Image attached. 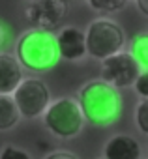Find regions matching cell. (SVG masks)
<instances>
[{
	"label": "cell",
	"instance_id": "obj_5",
	"mask_svg": "<svg viewBox=\"0 0 148 159\" xmlns=\"http://www.w3.org/2000/svg\"><path fill=\"white\" fill-rule=\"evenodd\" d=\"M13 103L21 116L38 118L45 112L51 103L49 88L38 79H23L21 84L13 90Z\"/></svg>",
	"mask_w": 148,
	"mask_h": 159
},
{
	"label": "cell",
	"instance_id": "obj_2",
	"mask_svg": "<svg viewBox=\"0 0 148 159\" xmlns=\"http://www.w3.org/2000/svg\"><path fill=\"white\" fill-rule=\"evenodd\" d=\"M17 62L34 73H45L58 64V47L54 34L39 28L26 30L17 41Z\"/></svg>",
	"mask_w": 148,
	"mask_h": 159
},
{
	"label": "cell",
	"instance_id": "obj_1",
	"mask_svg": "<svg viewBox=\"0 0 148 159\" xmlns=\"http://www.w3.org/2000/svg\"><path fill=\"white\" fill-rule=\"evenodd\" d=\"M75 101L81 109L83 120L96 127L113 125L120 118L124 109V101L118 90L103 83L101 79L86 83L79 90V98Z\"/></svg>",
	"mask_w": 148,
	"mask_h": 159
},
{
	"label": "cell",
	"instance_id": "obj_11",
	"mask_svg": "<svg viewBox=\"0 0 148 159\" xmlns=\"http://www.w3.org/2000/svg\"><path fill=\"white\" fill-rule=\"evenodd\" d=\"M21 120V114L13 103L12 96H0V131L15 127Z\"/></svg>",
	"mask_w": 148,
	"mask_h": 159
},
{
	"label": "cell",
	"instance_id": "obj_9",
	"mask_svg": "<svg viewBox=\"0 0 148 159\" xmlns=\"http://www.w3.org/2000/svg\"><path fill=\"white\" fill-rule=\"evenodd\" d=\"M23 81V67L17 58L8 52H0V96H10Z\"/></svg>",
	"mask_w": 148,
	"mask_h": 159
},
{
	"label": "cell",
	"instance_id": "obj_20",
	"mask_svg": "<svg viewBox=\"0 0 148 159\" xmlns=\"http://www.w3.org/2000/svg\"><path fill=\"white\" fill-rule=\"evenodd\" d=\"M30 2H38V0H30Z\"/></svg>",
	"mask_w": 148,
	"mask_h": 159
},
{
	"label": "cell",
	"instance_id": "obj_17",
	"mask_svg": "<svg viewBox=\"0 0 148 159\" xmlns=\"http://www.w3.org/2000/svg\"><path fill=\"white\" fill-rule=\"evenodd\" d=\"M12 41V26L0 19V51H2L8 43Z\"/></svg>",
	"mask_w": 148,
	"mask_h": 159
},
{
	"label": "cell",
	"instance_id": "obj_3",
	"mask_svg": "<svg viewBox=\"0 0 148 159\" xmlns=\"http://www.w3.org/2000/svg\"><path fill=\"white\" fill-rule=\"evenodd\" d=\"M43 124L53 135L60 139H71L81 133L85 120L75 99L62 98L49 103L43 112Z\"/></svg>",
	"mask_w": 148,
	"mask_h": 159
},
{
	"label": "cell",
	"instance_id": "obj_7",
	"mask_svg": "<svg viewBox=\"0 0 148 159\" xmlns=\"http://www.w3.org/2000/svg\"><path fill=\"white\" fill-rule=\"evenodd\" d=\"M66 13H67L66 0H38V2H32L25 11L26 19L34 25V28L47 32L56 28L64 21Z\"/></svg>",
	"mask_w": 148,
	"mask_h": 159
},
{
	"label": "cell",
	"instance_id": "obj_13",
	"mask_svg": "<svg viewBox=\"0 0 148 159\" xmlns=\"http://www.w3.org/2000/svg\"><path fill=\"white\" fill-rule=\"evenodd\" d=\"M86 2L90 4L92 10L96 11H101V13H114L118 10H122L127 0H86Z\"/></svg>",
	"mask_w": 148,
	"mask_h": 159
},
{
	"label": "cell",
	"instance_id": "obj_14",
	"mask_svg": "<svg viewBox=\"0 0 148 159\" xmlns=\"http://www.w3.org/2000/svg\"><path fill=\"white\" fill-rule=\"evenodd\" d=\"M135 120H137V125H139L141 133H142V135H148V99H142V101L137 105Z\"/></svg>",
	"mask_w": 148,
	"mask_h": 159
},
{
	"label": "cell",
	"instance_id": "obj_8",
	"mask_svg": "<svg viewBox=\"0 0 148 159\" xmlns=\"http://www.w3.org/2000/svg\"><path fill=\"white\" fill-rule=\"evenodd\" d=\"M56 38V47H58V56L64 60H81L86 54V45H85V32L75 28V26H66L58 32Z\"/></svg>",
	"mask_w": 148,
	"mask_h": 159
},
{
	"label": "cell",
	"instance_id": "obj_4",
	"mask_svg": "<svg viewBox=\"0 0 148 159\" xmlns=\"http://www.w3.org/2000/svg\"><path fill=\"white\" fill-rule=\"evenodd\" d=\"M126 43V36L124 30L107 19H96L88 25V30L85 32V45H86V52L94 58L105 60L116 52H120V49Z\"/></svg>",
	"mask_w": 148,
	"mask_h": 159
},
{
	"label": "cell",
	"instance_id": "obj_16",
	"mask_svg": "<svg viewBox=\"0 0 148 159\" xmlns=\"http://www.w3.org/2000/svg\"><path fill=\"white\" fill-rule=\"evenodd\" d=\"M133 86H135L137 94H139L142 99L148 98V71H141V75L137 77V81L133 83Z\"/></svg>",
	"mask_w": 148,
	"mask_h": 159
},
{
	"label": "cell",
	"instance_id": "obj_10",
	"mask_svg": "<svg viewBox=\"0 0 148 159\" xmlns=\"http://www.w3.org/2000/svg\"><path fill=\"white\" fill-rule=\"evenodd\" d=\"M105 159H141V144L129 135H114L103 148Z\"/></svg>",
	"mask_w": 148,
	"mask_h": 159
},
{
	"label": "cell",
	"instance_id": "obj_15",
	"mask_svg": "<svg viewBox=\"0 0 148 159\" xmlns=\"http://www.w3.org/2000/svg\"><path fill=\"white\" fill-rule=\"evenodd\" d=\"M0 159H32L25 150L15 148V146H6L0 152Z\"/></svg>",
	"mask_w": 148,
	"mask_h": 159
},
{
	"label": "cell",
	"instance_id": "obj_18",
	"mask_svg": "<svg viewBox=\"0 0 148 159\" xmlns=\"http://www.w3.org/2000/svg\"><path fill=\"white\" fill-rule=\"evenodd\" d=\"M45 159H77V155L67 150H56V152H51Z\"/></svg>",
	"mask_w": 148,
	"mask_h": 159
},
{
	"label": "cell",
	"instance_id": "obj_12",
	"mask_svg": "<svg viewBox=\"0 0 148 159\" xmlns=\"http://www.w3.org/2000/svg\"><path fill=\"white\" fill-rule=\"evenodd\" d=\"M129 54L142 71H148V36L137 34L129 43Z\"/></svg>",
	"mask_w": 148,
	"mask_h": 159
},
{
	"label": "cell",
	"instance_id": "obj_19",
	"mask_svg": "<svg viewBox=\"0 0 148 159\" xmlns=\"http://www.w3.org/2000/svg\"><path fill=\"white\" fill-rule=\"evenodd\" d=\"M137 2V8L141 10L142 15H148V0H135Z\"/></svg>",
	"mask_w": 148,
	"mask_h": 159
},
{
	"label": "cell",
	"instance_id": "obj_6",
	"mask_svg": "<svg viewBox=\"0 0 148 159\" xmlns=\"http://www.w3.org/2000/svg\"><path fill=\"white\" fill-rule=\"evenodd\" d=\"M141 67L139 64L131 58L129 52H116L109 58L103 60L101 66V81L111 84L113 88H129L133 86V83L137 81V77L141 75Z\"/></svg>",
	"mask_w": 148,
	"mask_h": 159
}]
</instances>
